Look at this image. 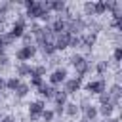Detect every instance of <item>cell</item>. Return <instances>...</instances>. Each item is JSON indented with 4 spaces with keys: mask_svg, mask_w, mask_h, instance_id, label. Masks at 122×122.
<instances>
[{
    "mask_svg": "<svg viewBox=\"0 0 122 122\" xmlns=\"http://www.w3.org/2000/svg\"><path fill=\"white\" fill-rule=\"evenodd\" d=\"M69 63H71V67L76 71V78H78V80H84V76H86L90 71H93L92 63H90V61H86V57H84V55H80V53L71 55V57H69Z\"/></svg>",
    "mask_w": 122,
    "mask_h": 122,
    "instance_id": "obj_1",
    "label": "cell"
},
{
    "mask_svg": "<svg viewBox=\"0 0 122 122\" xmlns=\"http://www.w3.org/2000/svg\"><path fill=\"white\" fill-rule=\"evenodd\" d=\"M86 30V19L80 15H74L71 21H67V32L69 34H82Z\"/></svg>",
    "mask_w": 122,
    "mask_h": 122,
    "instance_id": "obj_2",
    "label": "cell"
},
{
    "mask_svg": "<svg viewBox=\"0 0 122 122\" xmlns=\"http://www.w3.org/2000/svg\"><path fill=\"white\" fill-rule=\"evenodd\" d=\"M15 40L17 38H21L25 32H27V19H25V15H21V17H17L15 21H13V25H11V29L8 30Z\"/></svg>",
    "mask_w": 122,
    "mask_h": 122,
    "instance_id": "obj_3",
    "label": "cell"
},
{
    "mask_svg": "<svg viewBox=\"0 0 122 122\" xmlns=\"http://www.w3.org/2000/svg\"><path fill=\"white\" fill-rule=\"evenodd\" d=\"M84 90H86L88 93H92V95H99V93L107 92V82H105V78L90 80V82H88V84L84 86Z\"/></svg>",
    "mask_w": 122,
    "mask_h": 122,
    "instance_id": "obj_4",
    "label": "cell"
},
{
    "mask_svg": "<svg viewBox=\"0 0 122 122\" xmlns=\"http://www.w3.org/2000/svg\"><path fill=\"white\" fill-rule=\"evenodd\" d=\"M44 109H46V103H44L42 99H38V101H32V103L29 105V120H30V122H36V120H40V116H42Z\"/></svg>",
    "mask_w": 122,
    "mask_h": 122,
    "instance_id": "obj_5",
    "label": "cell"
},
{
    "mask_svg": "<svg viewBox=\"0 0 122 122\" xmlns=\"http://www.w3.org/2000/svg\"><path fill=\"white\" fill-rule=\"evenodd\" d=\"M36 55V46H21L17 51H15V59L19 63H27L29 59H32Z\"/></svg>",
    "mask_w": 122,
    "mask_h": 122,
    "instance_id": "obj_6",
    "label": "cell"
},
{
    "mask_svg": "<svg viewBox=\"0 0 122 122\" xmlns=\"http://www.w3.org/2000/svg\"><path fill=\"white\" fill-rule=\"evenodd\" d=\"M80 88H82V80H78L74 76V78H67L63 82V90L61 92H65L67 95H74L76 92H80Z\"/></svg>",
    "mask_w": 122,
    "mask_h": 122,
    "instance_id": "obj_7",
    "label": "cell"
},
{
    "mask_svg": "<svg viewBox=\"0 0 122 122\" xmlns=\"http://www.w3.org/2000/svg\"><path fill=\"white\" fill-rule=\"evenodd\" d=\"M67 76H69V72H67V69H63V67H59V69H55L51 74H50V86H61L65 80H67Z\"/></svg>",
    "mask_w": 122,
    "mask_h": 122,
    "instance_id": "obj_8",
    "label": "cell"
},
{
    "mask_svg": "<svg viewBox=\"0 0 122 122\" xmlns=\"http://www.w3.org/2000/svg\"><path fill=\"white\" fill-rule=\"evenodd\" d=\"M69 40H71V34H69L67 30L61 32V34H55V38H53L55 51H63V50H67V48H69Z\"/></svg>",
    "mask_w": 122,
    "mask_h": 122,
    "instance_id": "obj_9",
    "label": "cell"
},
{
    "mask_svg": "<svg viewBox=\"0 0 122 122\" xmlns=\"http://www.w3.org/2000/svg\"><path fill=\"white\" fill-rule=\"evenodd\" d=\"M57 92H59V90H57L55 86H50V84H46V82H44V84L36 90V93H38L42 99H53Z\"/></svg>",
    "mask_w": 122,
    "mask_h": 122,
    "instance_id": "obj_10",
    "label": "cell"
},
{
    "mask_svg": "<svg viewBox=\"0 0 122 122\" xmlns=\"http://www.w3.org/2000/svg\"><path fill=\"white\" fill-rule=\"evenodd\" d=\"M109 97H111V103H112V107L116 109L118 105H120V95H122V86L116 82V84H112L111 88H109Z\"/></svg>",
    "mask_w": 122,
    "mask_h": 122,
    "instance_id": "obj_11",
    "label": "cell"
},
{
    "mask_svg": "<svg viewBox=\"0 0 122 122\" xmlns=\"http://www.w3.org/2000/svg\"><path fill=\"white\" fill-rule=\"evenodd\" d=\"M97 42V34L93 32H82L80 34V48H86V50H92Z\"/></svg>",
    "mask_w": 122,
    "mask_h": 122,
    "instance_id": "obj_12",
    "label": "cell"
},
{
    "mask_svg": "<svg viewBox=\"0 0 122 122\" xmlns=\"http://www.w3.org/2000/svg\"><path fill=\"white\" fill-rule=\"evenodd\" d=\"M80 111H82V114H84V120H88V122H95V118L99 116V114H97V107L92 105V103H88V105L82 107Z\"/></svg>",
    "mask_w": 122,
    "mask_h": 122,
    "instance_id": "obj_13",
    "label": "cell"
},
{
    "mask_svg": "<svg viewBox=\"0 0 122 122\" xmlns=\"http://www.w3.org/2000/svg\"><path fill=\"white\" fill-rule=\"evenodd\" d=\"M50 27H51V30H53V34H61V32H65L67 30V21L63 19V17H55L51 23H50Z\"/></svg>",
    "mask_w": 122,
    "mask_h": 122,
    "instance_id": "obj_14",
    "label": "cell"
},
{
    "mask_svg": "<svg viewBox=\"0 0 122 122\" xmlns=\"http://www.w3.org/2000/svg\"><path fill=\"white\" fill-rule=\"evenodd\" d=\"M65 8H67V4L63 2V0H48V10L53 13V11H57L59 15L65 11Z\"/></svg>",
    "mask_w": 122,
    "mask_h": 122,
    "instance_id": "obj_15",
    "label": "cell"
},
{
    "mask_svg": "<svg viewBox=\"0 0 122 122\" xmlns=\"http://www.w3.org/2000/svg\"><path fill=\"white\" fill-rule=\"evenodd\" d=\"M30 71H32V67L29 63H17V67H15V74H17L19 80L23 76H30Z\"/></svg>",
    "mask_w": 122,
    "mask_h": 122,
    "instance_id": "obj_16",
    "label": "cell"
},
{
    "mask_svg": "<svg viewBox=\"0 0 122 122\" xmlns=\"http://www.w3.org/2000/svg\"><path fill=\"white\" fill-rule=\"evenodd\" d=\"M63 114H67V116H71V118H76L78 114H80V109H78V105L76 103H65V107H63Z\"/></svg>",
    "mask_w": 122,
    "mask_h": 122,
    "instance_id": "obj_17",
    "label": "cell"
},
{
    "mask_svg": "<svg viewBox=\"0 0 122 122\" xmlns=\"http://www.w3.org/2000/svg\"><path fill=\"white\" fill-rule=\"evenodd\" d=\"M112 111H114V107H112L111 103L99 105V107H97V114H101L103 118H111V116H112Z\"/></svg>",
    "mask_w": 122,
    "mask_h": 122,
    "instance_id": "obj_18",
    "label": "cell"
},
{
    "mask_svg": "<svg viewBox=\"0 0 122 122\" xmlns=\"http://www.w3.org/2000/svg\"><path fill=\"white\" fill-rule=\"evenodd\" d=\"M29 92H30V86H29V84H25V82H21L13 93H15V97H17V99H23V97H25Z\"/></svg>",
    "mask_w": 122,
    "mask_h": 122,
    "instance_id": "obj_19",
    "label": "cell"
},
{
    "mask_svg": "<svg viewBox=\"0 0 122 122\" xmlns=\"http://www.w3.org/2000/svg\"><path fill=\"white\" fill-rule=\"evenodd\" d=\"M19 84H21V80H19L17 76H11V78H6V90H8V92H15Z\"/></svg>",
    "mask_w": 122,
    "mask_h": 122,
    "instance_id": "obj_20",
    "label": "cell"
},
{
    "mask_svg": "<svg viewBox=\"0 0 122 122\" xmlns=\"http://www.w3.org/2000/svg\"><path fill=\"white\" fill-rule=\"evenodd\" d=\"M67 97H69V95H67L65 92H61V90H59V92L55 93V97H53L55 107H61V109H63V107H65V103H67Z\"/></svg>",
    "mask_w": 122,
    "mask_h": 122,
    "instance_id": "obj_21",
    "label": "cell"
},
{
    "mask_svg": "<svg viewBox=\"0 0 122 122\" xmlns=\"http://www.w3.org/2000/svg\"><path fill=\"white\" fill-rule=\"evenodd\" d=\"M107 69H109V63H107V61H99V63L93 67V71H95V72H97L101 78H103V74L107 72Z\"/></svg>",
    "mask_w": 122,
    "mask_h": 122,
    "instance_id": "obj_22",
    "label": "cell"
},
{
    "mask_svg": "<svg viewBox=\"0 0 122 122\" xmlns=\"http://www.w3.org/2000/svg\"><path fill=\"white\" fill-rule=\"evenodd\" d=\"M30 76H40V78H44V76H46V65H36V67H32Z\"/></svg>",
    "mask_w": 122,
    "mask_h": 122,
    "instance_id": "obj_23",
    "label": "cell"
},
{
    "mask_svg": "<svg viewBox=\"0 0 122 122\" xmlns=\"http://www.w3.org/2000/svg\"><path fill=\"white\" fill-rule=\"evenodd\" d=\"M93 6H95V15H103V13H107L105 0H95V2H93Z\"/></svg>",
    "mask_w": 122,
    "mask_h": 122,
    "instance_id": "obj_24",
    "label": "cell"
},
{
    "mask_svg": "<svg viewBox=\"0 0 122 122\" xmlns=\"http://www.w3.org/2000/svg\"><path fill=\"white\" fill-rule=\"evenodd\" d=\"M53 118H55L53 111H51V109H44V112H42L40 120H42V122H53Z\"/></svg>",
    "mask_w": 122,
    "mask_h": 122,
    "instance_id": "obj_25",
    "label": "cell"
},
{
    "mask_svg": "<svg viewBox=\"0 0 122 122\" xmlns=\"http://www.w3.org/2000/svg\"><path fill=\"white\" fill-rule=\"evenodd\" d=\"M40 30H42V25L40 23H36V21H30V30H27L29 34H32V36H38L40 34Z\"/></svg>",
    "mask_w": 122,
    "mask_h": 122,
    "instance_id": "obj_26",
    "label": "cell"
},
{
    "mask_svg": "<svg viewBox=\"0 0 122 122\" xmlns=\"http://www.w3.org/2000/svg\"><path fill=\"white\" fill-rule=\"evenodd\" d=\"M120 61H122V48L116 46L114 51H112V63H114V65H120Z\"/></svg>",
    "mask_w": 122,
    "mask_h": 122,
    "instance_id": "obj_27",
    "label": "cell"
},
{
    "mask_svg": "<svg viewBox=\"0 0 122 122\" xmlns=\"http://www.w3.org/2000/svg\"><path fill=\"white\" fill-rule=\"evenodd\" d=\"M10 11H11V4H10V2H0V15L6 17Z\"/></svg>",
    "mask_w": 122,
    "mask_h": 122,
    "instance_id": "obj_28",
    "label": "cell"
},
{
    "mask_svg": "<svg viewBox=\"0 0 122 122\" xmlns=\"http://www.w3.org/2000/svg\"><path fill=\"white\" fill-rule=\"evenodd\" d=\"M84 13L90 15V17L95 15V6H93V2H86V4H84Z\"/></svg>",
    "mask_w": 122,
    "mask_h": 122,
    "instance_id": "obj_29",
    "label": "cell"
},
{
    "mask_svg": "<svg viewBox=\"0 0 122 122\" xmlns=\"http://www.w3.org/2000/svg\"><path fill=\"white\" fill-rule=\"evenodd\" d=\"M21 40H23V46H34V36L29 34V32H25L21 36Z\"/></svg>",
    "mask_w": 122,
    "mask_h": 122,
    "instance_id": "obj_30",
    "label": "cell"
},
{
    "mask_svg": "<svg viewBox=\"0 0 122 122\" xmlns=\"http://www.w3.org/2000/svg\"><path fill=\"white\" fill-rule=\"evenodd\" d=\"M69 48H80V34H71Z\"/></svg>",
    "mask_w": 122,
    "mask_h": 122,
    "instance_id": "obj_31",
    "label": "cell"
},
{
    "mask_svg": "<svg viewBox=\"0 0 122 122\" xmlns=\"http://www.w3.org/2000/svg\"><path fill=\"white\" fill-rule=\"evenodd\" d=\"M42 84H44V78H40V76H30V84H29L30 88H36V90H38Z\"/></svg>",
    "mask_w": 122,
    "mask_h": 122,
    "instance_id": "obj_32",
    "label": "cell"
},
{
    "mask_svg": "<svg viewBox=\"0 0 122 122\" xmlns=\"http://www.w3.org/2000/svg\"><path fill=\"white\" fill-rule=\"evenodd\" d=\"M10 67V57L4 53V55H0V72L4 71V69H8Z\"/></svg>",
    "mask_w": 122,
    "mask_h": 122,
    "instance_id": "obj_33",
    "label": "cell"
},
{
    "mask_svg": "<svg viewBox=\"0 0 122 122\" xmlns=\"http://www.w3.org/2000/svg\"><path fill=\"white\" fill-rule=\"evenodd\" d=\"M107 103H111V97H109V93H107V92L99 93V105H107ZM111 105H112V103H111Z\"/></svg>",
    "mask_w": 122,
    "mask_h": 122,
    "instance_id": "obj_34",
    "label": "cell"
},
{
    "mask_svg": "<svg viewBox=\"0 0 122 122\" xmlns=\"http://www.w3.org/2000/svg\"><path fill=\"white\" fill-rule=\"evenodd\" d=\"M6 48H8V46H6V42H4V40H2V36H0V55H4Z\"/></svg>",
    "mask_w": 122,
    "mask_h": 122,
    "instance_id": "obj_35",
    "label": "cell"
},
{
    "mask_svg": "<svg viewBox=\"0 0 122 122\" xmlns=\"http://www.w3.org/2000/svg\"><path fill=\"white\" fill-rule=\"evenodd\" d=\"M4 90H6V78L0 76V92H4Z\"/></svg>",
    "mask_w": 122,
    "mask_h": 122,
    "instance_id": "obj_36",
    "label": "cell"
},
{
    "mask_svg": "<svg viewBox=\"0 0 122 122\" xmlns=\"http://www.w3.org/2000/svg\"><path fill=\"white\" fill-rule=\"evenodd\" d=\"M0 122H15V120H13L11 116H2V118H0Z\"/></svg>",
    "mask_w": 122,
    "mask_h": 122,
    "instance_id": "obj_37",
    "label": "cell"
},
{
    "mask_svg": "<svg viewBox=\"0 0 122 122\" xmlns=\"http://www.w3.org/2000/svg\"><path fill=\"white\" fill-rule=\"evenodd\" d=\"M105 122H120V120H118V118H112V116H111V118H105Z\"/></svg>",
    "mask_w": 122,
    "mask_h": 122,
    "instance_id": "obj_38",
    "label": "cell"
},
{
    "mask_svg": "<svg viewBox=\"0 0 122 122\" xmlns=\"http://www.w3.org/2000/svg\"><path fill=\"white\" fill-rule=\"evenodd\" d=\"M80 122H88V120H84V118H82V120H80Z\"/></svg>",
    "mask_w": 122,
    "mask_h": 122,
    "instance_id": "obj_39",
    "label": "cell"
},
{
    "mask_svg": "<svg viewBox=\"0 0 122 122\" xmlns=\"http://www.w3.org/2000/svg\"><path fill=\"white\" fill-rule=\"evenodd\" d=\"M0 118H2V114H0Z\"/></svg>",
    "mask_w": 122,
    "mask_h": 122,
    "instance_id": "obj_40",
    "label": "cell"
}]
</instances>
